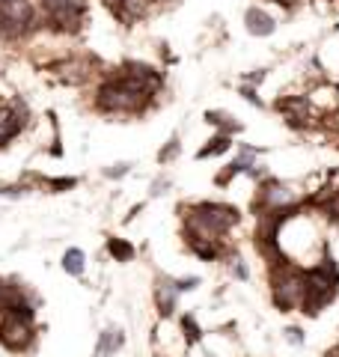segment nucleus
Returning a JSON list of instances; mask_svg holds the SVG:
<instances>
[{
  "label": "nucleus",
  "instance_id": "1",
  "mask_svg": "<svg viewBox=\"0 0 339 357\" xmlns=\"http://www.w3.org/2000/svg\"><path fill=\"white\" fill-rule=\"evenodd\" d=\"M336 292H339V268H336V262L331 259V256H324L319 265L307 271V298H303V312H310V316L322 312L336 298Z\"/></svg>",
  "mask_w": 339,
  "mask_h": 357
},
{
  "label": "nucleus",
  "instance_id": "2",
  "mask_svg": "<svg viewBox=\"0 0 339 357\" xmlns=\"http://www.w3.org/2000/svg\"><path fill=\"white\" fill-rule=\"evenodd\" d=\"M239 223V211L232 206H220V203H202L194 208V215L188 218V229H190V238H218L220 232H226Z\"/></svg>",
  "mask_w": 339,
  "mask_h": 357
},
{
  "label": "nucleus",
  "instance_id": "3",
  "mask_svg": "<svg viewBox=\"0 0 339 357\" xmlns=\"http://www.w3.org/2000/svg\"><path fill=\"white\" fill-rule=\"evenodd\" d=\"M303 298H307V274L282 265L274 274V304L280 310H295L303 307Z\"/></svg>",
  "mask_w": 339,
  "mask_h": 357
},
{
  "label": "nucleus",
  "instance_id": "4",
  "mask_svg": "<svg viewBox=\"0 0 339 357\" xmlns=\"http://www.w3.org/2000/svg\"><path fill=\"white\" fill-rule=\"evenodd\" d=\"M33 18L30 0H0V30L21 33Z\"/></svg>",
  "mask_w": 339,
  "mask_h": 357
},
{
  "label": "nucleus",
  "instance_id": "5",
  "mask_svg": "<svg viewBox=\"0 0 339 357\" xmlns=\"http://www.w3.org/2000/svg\"><path fill=\"white\" fill-rule=\"evenodd\" d=\"M0 340H3L9 349H24L30 342V316L21 319V310L9 312L3 319V325H0Z\"/></svg>",
  "mask_w": 339,
  "mask_h": 357
},
{
  "label": "nucleus",
  "instance_id": "6",
  "mask_svg": "<svg viewBox=\"0 0 339 357\" xmlns=\"http://www.w3.org/2000/svg\"><path fill=\"white\" fill-rule=\"evenodd\" d=\"M262 203L268 211H286L298 203V194L292 191V188L280 185V182H268L265 191H262Z\"/></svg>",
  "mask_w": 339,
  "mask_h": 357
},
{
  "label": "nucleus",
  "instance_id": "7",
  "mask_svg": "<svg viewBox=\"0 0 339 357\" xmlns=\"http://www.w3.org/2000/svg\"><path fill=\"white\" fill-rule=\"evenodd\" d=\"M244 24H247V33H253V36H271L274 33V18H271L268 13H262V9H247L244 15Z\"/></svg>",
  "mask_w": 339,
  "mask_h": 357
},
{
  "label": "nucleus",
  "instance_id": "8",
  "mask_svg": "<svg viewBox=\"0 0 339 357\" xmlns=\"http://www.w3.org/2000/svg\"><path fill=\"white\" fill-rule=\"evenodd\" d=\"M18 128H21V119L13 114V110L0 107V143H6L9 137H15Z\"/></svg>",
  "mask_w": 339,
  "mask_h": 357
},
{
  "label": "nucleus",
  "instance_id": "9",
  "mask_svg": "<svg viewBox=\"0 0 339 357\" xmlns=\"http://www.w3.org/2000/svg\"><path fill=\"white\" fill-rule=\"evenodd\" d=\"M176 292H179L176 283H161V292H158V304H161V312H173Z\"/></svg>",
  "mask_w": 339,
  "mask_h": 357
},
{
  "label": "nucleus",
  "instance_id": "10",
  "mask_svg": "<svg viewBox=\"0 0 339 357\" xmlns=\"http://www.w3.org/2000/svg\"><path fill=\"white\" fill-rule=\"evenodd\" d=\"M119 345H122V337H119V331H105V337H101V345H98V357H105L107 351L119 349Z\"/></svg>",
  "mask_w": 339,
  "mask_h": 357
},
{
  "label": "nucleus",
  "instance_id": "11",
  "mask_svg": "<svg viewBox=\"0 0 339 357\" xmlns=\"http://www.w3.org/2000/svg\"><path fill=\"white\" fill-rule=\"evenodd\" d=\"M63 268L69 274H81L84 271V253L81 250H69L66 253V259H63Z\"/></svg>",
  "mask_w": 339,
  "mask_h": 357
},
{
  "label": "nucleus",
  "instance_id": "12",
  "mask_svg": "<svg viewBox=\"0 0 339 357\" xmlns=\"http://www.w3.org/2000/svg\"><path fill=\"white\" fill-rule=\"evenodd\" d=\"M226 149H229V137H226V134H220V137L211 140V146L199 149V158H209V155H218V152H226Z\"/></svg>",
  "mask_w": 339,
  "mask_h": 357
},
{
  "label": "nucleus",
  "instance_id": "13",
  "mask_svg": "<svg viewBox=\"0 0 339 357\" xmlns=\"http://www.w3.org/2000/svg\"><path fill=\"white\" fill-rule=\"evenodd\" d=\"M110 253L116 256V259H131L134 256V250H131V244H126V241H119V238H113L110 241Z\"/></svg>",
  "mask_w": 339,
  "mask_h": 357
},
{
  "label": "nucleus",
  "instance_id": "14",
  "mask_svg": "<svg viewBox=\"0 0 339 357\" xmlns=\"http://www.w3.org/2000/svg\"><path fill=\"white\" fill-rule=\"evenodd\" d=\"M322 206H324V211H327V218L339 220V188H336V191H331V199H327V203H322Z\"/></svg>",
  "mask_w": 339,
  "mask_h": 357
},
{
  "label": "nucleus",
  "instance_id": "15",
  "mask_svg": "<svg viewBox=\"0 0 339 357\" xmlns=\"http://www.w3.org/2000/svg\"><path fill=\"white\" fill-rule=\"evenodd\" d=\"M185 331H188L190 340H199V331H197V325H194V319H185Z\"/></svg>",
  "mask_w": 339,
  "mask_h": 357
},
{
  "label": "nucleus",
  "instance_id": "16",
  "mask_svg": "<svg viewBox=\"0 0 339 357\" xmlns=\"http://www.w3.org/2000/svg\"><path fill=\"white\" fill-rule=\"evenodd\" d=\"M286 337H289V342H295V345L303 342V337H301V331H298V328H289V331H286Z\"/></svg>",
  "mask_w": 339,
  "mask_h": 357
},
{
  "label": "nucleus",
  "instance_id": "17",
  "mask_svg": "<svg viewBox=\"0 0 339 357\" xmlns=\"http://www.w3.org/2000/svg\"><path fill=\"white\" fill-rule=\"evenodd\" d=\"M277 3H282V6H289V3H292V0H277Z\"/></svg>",
  "mask_w": 339,
  "mask_h": 357
}]
</instances>
